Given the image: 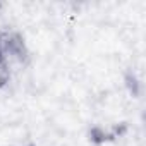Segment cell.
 <instances>
[{
	"mask_svg": "<svg viewBox=\"0 0 146 146\" xmlns=\"http://www.w3.org/2000/svg\"><path fill=\"white\" fill-rule=\"evenodd\" d=\"M17 146H36V144H33V143H28V144H17Z\"/></svg>",
	"mask_w": 146,
	"mask_h": 146,
	"instance_id": "cell-2",
	"label": "cell"
},
{
	"mask_svg": "<svg viewBox=\"0 0 146 146\" xmlns=\"http://www.w3.org/2000/svg\"><path fill=\"white\" fill-rule=\"evenodd\" d=\"M23 58H26L24 40L16 33H0V90L9 84L14 64H21Z\"/></svg>",
	"mask_w": 146,
	"mask_h": 146,
	"instance_id": "cell-1",
	"label": "cell"
}]
</instances>
